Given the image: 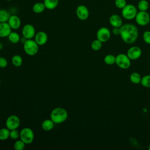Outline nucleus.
<instances>
[{"instance_id":"obj_1","label":"nucleus","mask_w":150,"mask_h":150,"mask_svg":"<svg viewBox=\"0 0 150 150\" xmlns=\"http://www.w3.org/2000/svg\"><path fill=\"white\" fill-rule=\"evenodd\" d=\"M122 41L127 44L134 43L138 36V30L132 23H125L120 27V35Z\"/></svg>"},{"instance_id":"obj_2","label":"nucleus","mask_w":150,"mask_h":150,"mask_svg":"<svg viewBox=\"0 0 150 150\" xmlns=\"http://www.w3.org/2000/svg\"><path fill=\"white\" fill-rule=\"evenodd\" d=\"M68 117L67 111L62 107L54 108L50 113V119L54 124H62L64 122Z\"/></svg>"},{"instance_id":"obj_3","label":"nucleus","mask_w":150,"mask_h":150,"mask_svg":"<svg viewBox=\"0 0 150 150\" xmlns=\"http://www.w3.org/2000/svg\"><path fill=\"white\" fill-rule=\"evenodd\" d=\"M23 50L28 55L34 56L39 50V45L32 39H26L23 42Z\"/></svg>"},{"instance_id":"obj_4","label":"nucleus","mask_w":150,"mask_h":150,"mask_svg":"<svg viewBox=\"0 0 150 150\" xmlns=\"http://www.w3.org/2000/svg\"><path fill=\"white\" fill-rule=\"evenodd\" d=\"M138 12L137 8L133 4H127L121 9L122 16L127 20H132L135 19Z\"/></svg>"},{"instance_id":"obj_5","label":"nucleus","mask_w":150,"mask_h":150,"mask_svg":"<svg viewBox=\"0 0 150 150\" xmlns=\"http://www.w3.org/2000/svg\"><path fill=\"white\" fill-rule=\"evenodd\" d=\"M131 60L128 57L127 54L124 53H120L116 56L115 64L118 67L122 69H127L131 66Z\"/></svg>"},{"instance_id":"obj_6","label":"nucleus","mask_w":150,"mask_h":150,"mask_svg":"<svg viewBox=\"0 0 150 150\" xmlns=\"http://www.w3.org/2000/svg\"><path fill=\"white\" fill-rule=\"evenodd\" d=\"M20 138L26 144H31L34 139L35 135L33 130L29 128L25 127L22 129L20 131Z\"/></svg>"},{"instance_id":"obj_7","label":"nucleus","mask_w":150,"mask_h":150,"mask_svg":"<svg viewBox=\"0 0 150 150\" xmlns=\"http://www.w3.org/2000/svg\"><path fill=\"white\" fill-rule=\"evenodd\" d=\"M135 20L138 25L144 26L149 23L150 15L146 11H139L137 12Z\"/></svg>"},{"instance_id":"obj_8","label":"nucleus","mask_w":150,"mask_h":150,"mask_svg":"<svg viewBox=\"0 0 150 150\" xmlns=\"http://www.w3.org/2000/svg\"><path fill=\"white\" fill-rule=\"evenodd\" d=\"M20 124V118L16 115H11L7 118L5 122V125L6 127L9 130H12L18 128Z\"/></svg>"},{"instance_id":"obj_9","label":"nucleus","mask_w":150,"mask_h":150,"mask_svg":"<svg viewBox=\"0 0 150 150\" xmlns=\"http://www.w3.org/2000/svg\"><path fill=\"white\" fill-rule=\"evenodd\" d=\"M97 39L100 40L102 43L107 42L111 38V32L106 27L100 28L96 33Z\"/></svg>"},{"instance_id":"obj_10","label":"nucleus","mask_w":150,"mask_h":150,"mask_svg":"<svg viewBox=\"0 0 150 150\" xmlns=\"http://www.w3.org/2000/svg\"><path fill=\"white\" fill-rule=\"evenodd\" d=\"M22 33L26 39H33L36 34L35 28L31 24H26L22 28Z\"/></svg>"},{"instance_id":"obj_11","label":"nucleus","mask_w":150,"mask_h":150,"mask_svg":"<svg viewBox=\"0 0 150 150\" xmlns=\"http://www.w3.org/2000/svg\"><path fill=\"white\" fill-rule=\"evenodd\" d=\"M76 13L77 18L81 21L86 20L89 16V11L84 5H80L77 7Z\"/></svg>"},{"instance_id":"obj_12","label":"nucleus","mask_w":150,"mask_h":150,"mask_svg":"<svg viewBox=\"0 0 150 150\" xmlns=\"http://www.w3.org/2000/svg\"><path fill=\"white\" fill-rule=\"evenodd\" d=\"M127 54L131 60H137L141 56L142 50L139 47L133 46L128 49Z\"/></svg>"},{"instance_id":"obj_13","label":"nucleus","mask_w":150,"mask_h":150,"mask_svg":"<svg viewBox=\"0 0 150 150\" xmlns=\"http://www.w3.org/2000/svg\"><path fill=\"white\" fill-rule=\"evenodd\" d=\"M34 39L38 45L42 46L47 43L48 36L46 32L43 31H40L35 34Z\"/></svg>"},{"instance_id":"obj_14","label":"nucleus","mask_w":150,"mask_h":150,"mask_svg":"<svg viewBox=\"0 0 150 150\" xmlns=\"http://www.w3.org/2000/svg\"><path fill=\"white\" fill-rule=\"evenodd\" d=\"M8 23L12 29L16 30L20 28L21 25V21L19 16L15 15H11L10 18H9Z\"/></svg>"},{"instance_id":"obj_15","label":"nucleus","mask_w":150,"mask_h":150,"mask_svg":"<svg viewBox=\"0 0 150 150\" xmlns=\"http://www.w3.org/2000/svg\"><path fill=\"white\" fill-rule=\"evenodd\" d=\"M109 22L112 27L120 28L123 25L121 17L117 14L111 15L109 18Z\"/></svg>"},{"instance_id":"obj_16","label":"nucleus","mask_w":150,"mask_h":150,"mask_svg":"<svg viewBox=\"0 0 150 150\" xmlns=\"http://www.w3.org/2000/svg\"><path fill=\"white\" fill-rule=\"evenodd\" d=\"M8 22H0V38L8 37L12 32Z\"/></svg>"},{"instance_id":"obj_17","label":"nucleus","mask_w":150,"mask_h":150,"mask_svg":"<svg viewBox=\"0 0 150 150\" xmlns=\"http://www.w3.org/2000/svg\"><path fill=\"white\" fill-rule=\"evenodd\" d=\"M54 123L51 119L45 120L42 123V128L45 131H50L54 128Z\"/></svg>"},{"instance_id":"obj_18","label":"nucleus","mask_w":150,"mask_h":150,"mask_svg":"<svg viewBox=\"0 0 150 150\" xmlns=\"http://www.w3.org/2000/svg\"><path fill=\"white\" fill-rule=\"evenodd\" d=\"M43 4L46 9L52 10L57 6L59 0H44Z\"/></svg>"},{"instance_id":"obj_19","label":"nucleus","mask_w":150,"mask_h":150,"mask_svg":"<svg viewBox=\"0 0 150 150\" xmlns=\"http://www.w3.org/2000/svg\"><path fill=\"white\" fill-rule=\"evenodd\" d=\"M142 77L141 74L138 72H133L129 76V80L133 84H139L141 80Z\"/></svg>"},{"instance_id":"obj_20","label":"nucleus","mask_w":150,"mask_h":150,"mask_svg":"<svg viewBox=\"0 0 150 150\" xmlns=\"http://www.w3.org/2000/svg\"><path fill=\"white\" fill-rule=\"evenodd\" d=\"M8 40L12 43H17L21 40L19 35L16 32H11L8 36Z\"/></svg>"},{"instance_id":"obj_21","label":"nucleus","mask_w":150,"mask_h":150,"mask_svg":"<svg viewBox=\"0 0 150 150\" xmlns=\"http://www.w3.org/2000/svg\"><path fill=\"white\" fill-rule=\"evenodd\" d=\"M45 6L43 2H36L32 7L33 11L36 13H40L44 11L45 9Z\"/></svg>"},{"instance_id":"obj_22","label":"nucleus","mask_w":150,"mask_h":150,"mask_svg":"<svg viewBox=\"0 0 150 150\" xmlns=\"http://www.w3.org/2000/svg\"><path fill=\"white\" fill-rule=\"evenodd\" d=\"M11 16L10 13L5 9H0V22H8Z\"/></svg>"},{"instance_id":"obj_23","label":"nucleus","mask_w":150,"mask_h":150,"mask_svg":"<svg viewBox=\"0 0 150 150\" xmlns=\"http://www.w3.org/2000/svg\"><path fill=\"white\" fill-rule=\"evenodd\" d=\"M137 7L141 11H147L149 9V4L146 0H140L138 3Z\"/></svg>"},{"instance_id":"obj_24","label":"nucleus","mask_w":150,"mask_h":150,"mask_svg":"<svg viewBox=\"0 0 150 150\" xmlns=\"http://www.w3.org/2000/svg\"><path fill=\"white\" fill-rule=\"evenodd\" d=\"M23 62V60L22 57L19 54L13 55L12 57V63L14 66L16 67H19L22 66Z\"/></svg>"},{"instance_id":"obj_25","label":"nucleus","mask_w":150,"mask_h":150,"mask_svg":"<svg viewBox=\"0 0 150 150\" xmlns=\"http://www.w3.org/2000/svg\"><path fill=\"white\" fill-rule=\"evenodd\" d=\"M10 130L6 128H2L0 129V140L4 141L9 138Z\"/></svg>"},{"instance_id":"obj_26","label":"nucleus","mask_w":150,"mask_h":150,"mask_svg":"<svg viewBox=\"0 0 150 150\" xmlns=\"http://www.w3.org/2000/svg\"><path fill=\"white\" fill-rule=\"evenodd\" d=\"M116 56L111 54H108L104 58V63L107 65H112L115 63Z\"/></svg>"},{"instance_id":"obj_27","label":"nucleus","mask_w":150,"mask_h":150,"mask_svg":"<svg viewBox=\"0 0 150 150\" xmlns=\"http://www.w3.org/2000/svg\"><path fill=\"white\" fill-rule=\"evenodd\" d=\"M141 84L146 88H150V75H145L141 78Z\"/></svg>"},{"instance_id":"obj_28","label":"nucleus","mask_w":150,"mask_h":150,"mask_svg":"<svg viewBox=\"0 0 150 150\" xmlns=\"http://www.w3.org/2000/svg\"><path fill=\"white\" fill-rule=\"evenodd\" d=\"M102 42L99 40L98 39H96L93 40L91 44V49L94 51H98L100 49H101L102 47Z\"/></svg>"},{"instance_id":"obj_29","label":"nucleus","mask_w":150,"mask_h":150,"mask_svg":"<svg viewBox=\"0 0 150 150\" xmlns=\"http://www.w3.org/2000/svg\"><path fill=\"white\" fill-rule=\"evenodd\" d=\"M25 145L26 144L21 139L17 140L13 144V148L16 150H23L25 148Z\"/></svg>"},{"instance_id":"obj_30","label":"nucleus","mask_w":150,"mask_h":150,"mask_svg":"<svg viewBox=\"0 0 150 150\" xmlns=\"http://www.w3.org/2000/svg\"><path fill=\"white\" fill-rule=\"evenodd\" d=\"M20 137V132H19L17 129L10 130L9 138L12 139H16Z\"/></svg>"},{"instance_id":"obj_31","label":"nucleus","mask_w":150,"mask_h":150,"mask_svg":"<svg viewBox=\"0 0 150 150\" xmlns=\"http://www.w3.org/2000/svg\"><path fill=\"white\" fill-rule=\"evenodd\" d=\"M115 5L118 8L122 9L127 4L126 0H115Z\"/></svg>"},{"instance_id":"obj_32","label":"nucleus","mask_w":150,"mask_h":150,"mask_svg":"<svg viewBox=\"0 0 150 150\" xmlns=\"http://www.w3.org/2000/svg\"><path fill=\"white\" fill-rule=\"evenodd\" d=\"M142 38L145 43L150 45V31L146 30L143 33Z\"/></svg>"},{"instance_id":"obj_33","label":"nucleus","mask_w":150,"mask_h":150,"mask_svg":"<svg viewBox=\"0 0 150 150\" xmlns=\"http://www.w3.org/2000/svg\"><path fill=\"white\" fill-rule=\"evenodd\" d=\"M8 65V61L7 60L2 56H0V67L1 68H5Z\"/></svg>"},{"instance_id":"obj_34","label":"nucleus","mask_w":150,"mask_h":150,"mask_svg":"<svg viewBox=\"0 0 150 150\" xmlns=\"http://www.w3.org/2000/svg\"><path fill=\"white\" fill-rule=\"evenodd\" d=\"M112 33L114 35H120V28L113 27L112 29Z\"/></svg>"},{"instance_id":"obj_35","label":"nucleus","mask_w":150,"mask_h":150,"mask_svg":"<svg viewBox=\"0 0 150 150\" xmlns=\"http://www.w3.org/2000/svg\"><path fill=\"white\" fill-rule=\"evenodd\" d=\"M2 47H3V45L0 43V49H1L2 48Z\"/></svg>"},{"instance_id":"obj_36","label":"nucleus","mask_w":150,"mask_h":150,"mask_svg":"<svg viewBox=\"0 0 150 150\" xmlns=\"http://www.w3.org/2000/svg\"><path fill=\"white\" fill-rule=\"evenodd\" d=\"M148 149H149V150H150V145H149V146H148Z\"/></svg>"},{"instance_id":"obj_37","label":"nucleus","mask_w":150,"mask_h":150,"mask_svg":"<svg viewBox=\"0 0 150 150\" xmlns=\"http://www.w3.org/2000/svg\"><path fill=\"white\" fill-rule=\"evenodd\" d=\"M6 1H12V0H6Z\"/></svg>"},{"instance_id":"obj_38","label":"nucleus","mask_w":150,"mask_h":150,"mask_svg":"<svg viewBox=\"0 0 150 150\" xmlns=\"http://www.w3.org/2000/svg\"><path fill=\"white\" fill-rule=\"evenodd\" d=\"M149 23H150V21H149Z\"/></svg>"}]
</instances>
